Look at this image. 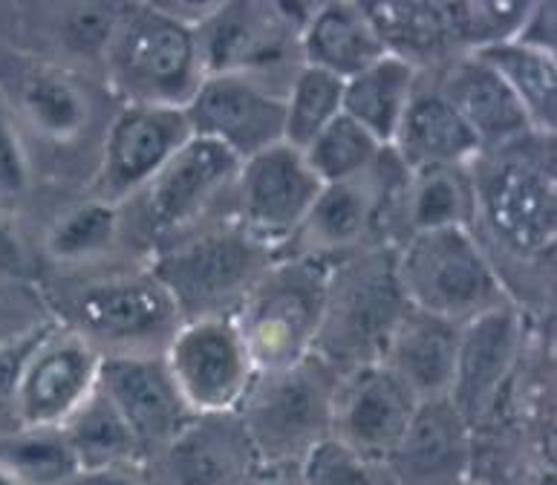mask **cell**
I'll use <instances>...</instances> for the list:
<instances>
[{"instance_id":"obj_1","label":"cell","mask_w":557,"mask_h":485,"mask_svg":"<svg viewBox=\"0 0 557 485\" xmlns=\"http://www.w3.org/2000/svg\"><path fill=\"white\" fill-rule=\"evenodd\" d=\"M468 174L474 185L468 232L525 319L549 312L557 242L555 136L532 134L483 151L468 165Z\"/></svg>"},{"instance_id":"obj_2","label":"cell","mask_w":557,"mask_h":485,"mask_svg":"<svg viewBox=\"0 0 557 485\" xmlns=\"http://www.w3.org/2000/svg\"><path fill=\"white\" fill-rule=\"evenodd\" d=\"M0 99L15 122L47 209L82 197L119 110L108 84L29 59L0 41Z\"/></svg>"},{"instance_id":"obj_3","label":"cell","mask_w":557,"mask_h":485,"mask_svg":"<svg viewBox=\"0 0 557 485\" xmlns=\"http://www.w3.org/2000/svg\"><path fill=\"white\" fill-rule=\"evenodd\" d=\"M52 321L75 333L101 361L165 359L185 324L150 263L38 277Z\"/></svg>"},{"instance_id":"obj_4","label":"cell","mask_w":557,"mask_h":485,"mask_svg":"<svg viewBox=\"0 0 557 485\" xmlns=\"http://www.w3.org/2000/svg\"><path fill=\"white\" fill-rule=\"evenodd\" d=\"M101 76L119 104L185 110L206 67L191 26L159 3H119Z\"/></svg>"},{"instance_id":"obj_5","label":"cell","mask_w":557,"mask_h":485,"mask_svg":"<svg viewBox=\"0 0 557 485\" xmlns=\"http://www.w3.org/2000/svg\"><path fill=\"white\" fill-rule=\"evenodd\" d=\"M405 310L408 301L396 281V251L375 246L338 260L326 266L315 356L338 373L382 364Z\"/></svg>"},{"instance_id":"obj_6","label":"cell","mask_w":557,"mask_h":485,"mask_svg":"<svg viewBox=\"0 0 557 485\" xmlns=\"http://www.w3.org/2000/svg\"><path fill=\"white\" fill-rule=\"evenodd\" d=\"M338 370L315 352L298 364L258 370L237 408V422L258 465L300 469L333 431Z\"/></svg>"},{"instance_id":"obj_7","label":"cell","mask_w":557,"mask_h":485,"mask_svg":"<svg viewBox=\"0 0 557 485\" xmlns=\"http://www.w3.org/2000/svg\"><path fill=\"white\" fill-rule=\"evenodd\" d=\"M275 251L258 242L237 220H220L153 251L150 269L174 298L183 321L234 319Z\"/></svg>"},{"instance_id":"obj_8","label":"cell","mask_w":557,"mask_h":485,"mask_svg":"<svg viewBox=\"0 0 557 485\" xmlns=\"http://www.w3.org/2000/svg\"><path fill=\"white\" fill-rule=\"evenodd\" d=\"M324 289V263L275 254L232 319L255 370L289 368L315 352Z\"/></svg>"},{"instance_id":"obj_9","label":"cell","mask_w":557,"mask_h":485,"mask_svg":"<svg viewBox=\"0 0 557 485\" xmlns=\"http://www.w3.org/2000/svg\"><path fill=\"white\" fill-rule=\"evenodd\" d=\"M393 251L396 281L413 310L462 326L511 303L468 228L419 232Z\"/></svg>"},{"instance_id":"obj_10","label":"cell","mask_w":557,"mask_h":485,"mask_svg":"<svg viewBox=\"0 0 557 485\" xmlns=\"http://www.w3.org/2000/svg\"><path fill=\"white\" fill-rule=\"evenodd\" d=\"M312 3H214L194 35L206 76H249L286 96L304 67L300 29Z\"/></svg>"},{"instance_id":"obj_11","label":"cell","mask_w":557,"mask_h":485,"mask_svg":"<svg viewBox=\"0 0 557 485\" xmlns=\"http://www.w3.org/2000/svg\"><path fill=\"white\" fill-rule=\"evenodd\" d=\"M240 160L216 142L191 136L153 183L131 200L150 251L234 217V183Z\"/></svg>"},{"instance_id":"obj_12","label":"cell","mask_w":557,"mask_h":485,"mask_svg":"<svg viewBox=\"0 0 557 485\" xmlns=\"http://www.w3.org/2000/svg\"><path fill=\"white\" fill-rule=\"evenodd\" d=\"M35 281L84 275L96 269L150 263L153 251L131 202L110 206L87 194L52 202L29 237Z\"/></svg>"},{"instance_id":"obj_13","label":"cell","mask_w":557,"mask_h":485,"mask_svg":"<svg viewBox=\"0 0 557 485\" xmlns=\"http://www.w3.org/2000/svg\"><path fill=\"white\" fill-rule=\"evenodd\" d=\"M396 165L399 160L387 148L382 160L361 176L324 185L295 237L277 254L307 258L333 266L358 251L384 246V197H387L391 179L396 174Z\"/></svg>"},{"instance_id":"obj_14","label":"cell","mask_w":557,"mask_h":485,"mask_svg":"<svg viewBox=\"0 0 557 485\" xmlns=\"http://www.w3.org/2000/svg\"><path fill=\"white\" fill-rule=\"evenodd\" d=\"M191 136L185 110L119 104L101 145L99 167L84 194L110 206H125L153 183Z\"/></svg>"},{"instance_id":"obj_15","label":"cell","mask_w":557,"mask_h":485,"mask_svg":"<svg viewBox=\"0 0 557 485\" xmlns=\"http://www.w3.org/2000/svg\"><path fill=\"white\" fill-rule=\"evenodd\" d=\"M165 364L194 416L237 413L258 373L232 319L185 321L168 347Z\"/></svg>"},{"instance_id":"obj_16","label":"cell","mask_w":557,"mask_h":485,"mask_svg":"<svg viewBox=\"0 0 557 485\" xmlns=\"http://www.w3.org/2000/svg\"><path fill=\"white\" fill-rule=\"evenodd\" d=\"M324 183L312 174L304 153L272 145L240 162L234 183V220L267 249H286Z\"/></svg>"},{"instance_id":"obj_17","label":"cell","mask_w":557,"mask_h":485,"mask_svg":"<svg viewBox=\"0 0 557 485\" xmlns=\"http://www.w3.org/2000/svg\"><path fill=\"white\" fill-rule=\"evenodd\" d=\"M525 333L529 319L515 303L485 312L459 329L457 373L448 399L457 405L474 434L497 413L515 382L523 361Z\"/></svg>"},{"instance_id":"obj_18","label":"cell","mask_w":557,"mask_h":485,"mask_svg":"<svg viewBox=\"0 0 557 485\" xmlns=\"http://www.w3.org/2000/svg\"><path fill=\"white\" fill-rule=\"evenodd\" d=\"M101 359L75 333L50 324L35 335L17 373L21 427H61L99 385Z\"/></svg>"},{"instance_id":"obj_19","label":"cell","mask_w":557,"mask_h":485,"mask_svg":"<svg viewBox=\"0 0 557 485\" xmlns=\"http://www.w3.org/2000/svg\"><path fill=\"white\" fill-rule=\"evenodd\" d=\"M119 3H29L9 9L12 35L3 41L29 59L104 82V52Z\"/></svg>"},{"instance_id":"obj_20","label":"cell","mask_w":557,"mask_h":485,"mask_svg":"<svg viewBox=\"0 0 557 485\" xmlns=\"http://www.w3.org/2000/svg\"><path fill=\"white\" fill-rule=\"evenodd\" d=\"M185 119L194 136L243 162L283 142V92L249 76H206Z\"/></svg>"},{"instance_id":"obj_21","label":"cell","mask_w":557,"mask_h":485,"mask_svg":"<svg viewBox=\"0 0 557 485\" xmlns=\"http://www.w3.org/2000/svg\"><path fill=\"white\" fill-rule=\"evenodd\" d=\"M417 405L384 364L338 373L330 439L358 457L387 462L408 431Z\"/></svg>"},{"instance_id":"obj_22","label":"cell","mask_w":557,"mask_h":485,"mask_svg":"<svg viewBox=\"0 0 557 485\" xmlns=\"http://www.w3.org/2000/svg\"><path fill=\"white\" fill-rule=\"evenodd\" d=\"M255 457L234 413L194 416L180 434L141 462L145 485H243Z\"/></svg>"},{"instance_id":"obj_23","label":"cell","mask_w":557,"mask_h":485,"mask_svg":"<svg viewBox=\"0 0 557 485\" xmlns=\"http://www.w3.org/2000/svg\"><path fill=\"white\" fill-rule=\"evenodd\" d=\"M384 465L399 485H466L474 477V431L450 399L419 402Z\"/></svg>"},{"instance_id":"obj_24","label":"cell","mask_w":557,"mask_h":485,"mask_svg":"<svg viewBox=\"0 0 557 485\" xmlns=\"http://www.w3.org/2000/svg\"><path fill=\"white\" fill-rule=\"evenodd\" d=\"M99 387L134 431L145 460L165 448L194 419L176 390L165 359L101 361Z\"/></svg>"},{"instance_id":"obj_25","label":"cell","mask_w":557,"mask_h":485,"mask_svg":"<svg viewBox=\"0 0 557 485\" xmlns=\"http://www.w3.org/2000/svg\"><path fill=\"white\" fill-rule=\"evenodd\" d=\"M431 76L450 108L457 110L459 119L474 134L480 151H497L534 134L523 108L508 92L503 78L474 52L431 70Z\"/></svg>"},{"instance_id":"obj_26","label":"cell","mask_w":557,"mask_h":485,"mask_svg":"<svg viewBox=\"0 0 557 485\" xmlns=\"http://www.w3.org/2000/svg\"><path fill=\"white\" fill-rule=\"evenodd\" d=\"M387 148L408 171L462 167L483 153L474 134L442 96L431 73H419L408 110Z\"/></svg>"},{"instance_id":"obj_27","label":"cell","mask_w":557,"mask_h":485,"mask_svg":"<svg viewBox=\"0 0 557 485\" xmlns=\"http://www.w3.org/2000/svg\"><path fill=\"white\" fill-rule=\"evenodd\" d=\"M459 324L408 307L393 329L382 364L417 402L448 399L457 373Z\"/></svg>"},{"instance_id":"obj_28","label":"cell","mask_w":557,"mask_h":485,"mask_svg":"<svg viewBox=\"0 0 557 485\" xmlns=\"http://www.w3.org/2000/svg\"><path fill=\"white\" fill-rule=\"evenodd\" d=\"M384 55V43L364 3H312L300 29L304 67L347 82Z\"/></svg>"},{"instance_id":"obj_29","label":"cell","mask_w":557,"mask_h":485,"mask_svg":"<svg viewBox=\"0 0 557 485\" xmlns=\"http://www.w3.org/2000/svg\"><path fill=\"white\" fill-rule=\"evenodd\" d=\"M387 55L419 73L445 67L466 55L457 41L450 3H364Z\"/></svg>"},{"instance_id":"obj_30","label":"cell","mask_w":557,"mask_h":485,"mask_svg":"<svg viewBox=\"0 0 557 485\" xmlns=\"http://www.w3.org/2000/svg\"><path fill=\"white\" fill-rule=\"evenodd\" d=\"M59 431L78 471L139 469L145 462L134 431L99 385L64 419Z\"/></svg>"},{"instance_id":"obj_31","label":"cell","mask_w":557,"mask_h":485,"mask_svg":"<svg viewBox=\"0 0 557 485\" xmlns=\"http://www.w3.org/2000/svg\"><path fill=\"white\" fill-rule=\"evenodd\" d=\"M419 70L396 55H384L344 82V116L361 125L387 148L417 87Z\"/></svg>"},{"instance_id":"obj_32","label":"cell","mask_w":557,"mask_h":485,"mask_svg":"<svg viewBox=\"0 0 557 485\" xmlns=\"http://www.w3.org/2000/svg\"><path fill=\"white\" fill-rule=\"evenodd\" d=\"M474 217V185L468 165L410 171L401 200V242L419 232L468 228Z\"/></svg>"},{"instance_id":"obj_33","label":"cell","mask_w":557,"mask_h":485,"mask_svg":"<svg viewBox=\"0 0 557 485\" xmlns=\"http://www.w3.org/2000/svg\"><path fill=\"white\" fill-rule=\"evenodd\" d=\"M488 64L517 104L523 108L534 134L555 136L557 127V55L529 50L515 41L494 43L474 52Z\"/></svg>"},{"instance_id":"obj_34","label":"cell","mask_w":557,"mask_h":485,"mask_svg":"<svg viewBox=\"0 0 557 485\" xmlns=\"http://www.w3.org/2000/svg\"><path fill=\"white\" fill-rule=\"evenodd\" d=\"M344 113V82L315 67H300L283 96V145L304 151Z\"/></svg>"},{"instance_id":"obj_35","label":"cell","mask_w":557,"mask_h":485,"mask_svg":"<svg viewBox=\"0 0 557 485\" xmlns=\"http://www.w3.org/2000/svg\"><path fill=\"white\" fill-rule=\"evenodd\" d=\"M0 469L17 485H61L78 465L59 427H17L0 436Z\"/></svg>"},{"instance_id":"obj_36","label":"cell","mask_w":557,"mask_h":485,"mask_svg":"<svg viewBox=\"0 0 557 485\" xmlns=\"http://www.w3.org/2000/svg\"><path fill=\"white\" fill-rule=\"evenodd\" d=\"M384 151L387 148L379 139H373L364 127L356 125L352 119L342 113L300 153H304L307 165L312 167V174L324 185H330L361 176L382 160Z\"/></svg>"},{"instance_id":"obj_37","label":"cell","mask_w":557,"mask_h":485,"mask_svg":"<svg viewBox=\"0 0 557 485\" xmlns=\"http://www.w3.org/2000/svg\"><path fill=\"white\" fill-rule=\"evenodd\" d=\"M41 206L47 209V200L26 160L15 122L0 99V217L15 223L29 240V226H35Z\"/></svg>"},{"instance_id":"obj_38","label":"cell","mask_w":557,"mask_h":485,"mask_svg":"<svg viewBox=\"0 0 557 485\" xmlns=\"http://www.w3.org/2000/svg\"><path fill=\"white\" fill-rule=\"evenodd\" d=\"M529 3H450L454 29L462 52H480L494 43L511 41L523 24Z\"/></svg>"},{"instance_id":"obj_39","label":"cell","mask_w":557,"mask_h":485,"mask_svg":"<svg viewBox=\"0 0 557 485\" xmlns=\"http://www.w3.org/2000/svg\"><path fill=\"white\" fill-rule=\"evenodd\" d=\"M300 485H399L384 462L367 460L326 439L300 462Z\"/></svg>"},{"instance_id":"obj_40","label":"cell","mask_w":557,"mask_h":485,"mask_svg":"<svg viewBox=\"0 0 557 485\" xmlns=\"http://www.w3.org/2000/svg\"><path fill=\"white\" fill-rule=\"evenodd\" d=\"M55 324L41 289L29 277H0V347L33 338Z\"/></svg>"},{"instance_id":"obj_41","label":"cell","mask_w":557,"mask_h":485,"mask_svg":"<svg viewBox=\"0 0 557 485\" xmlns=\"http://www.w3.org/2000/svg\"><path fill=\"white\" fill-rule=\"evenodd\" d=\"M33 341L35 335L24 338V341L9 344V347H0V436L21 427V419H17V373H21L24 356Z\"/></svg>"},{"instance_id":"obj_42","label":"cell","mask_w":557,"mask_h":485,"mask_svg":"<svg viewBox=\"0 0 557 485\" xmlns=\"http://www.w3.org/2000/svg\"><path fill=\"white\" fill-rule=\"evenodd\" d=\"M520 47H529V50L546 52V55H555L557 52V7L555 3H529V12H525L523 24L517 29V35L511 38Z\"/></svg>"},{"instance_id":"obj_43","label":"cell","mask_w":557,"mask_h":485,"mask_svg":"<svg viewBox=\"0 0 557 485\" xmlns=\"http://www.w3.org/2000/svg\"><path fill=\"white\" fill-rule=\"evenodd\" d=\"M0 277H29V281H35L29 240L7 217H0Z\"/></svg>"},{"instance_id":"obj_44","label":"cell","mask_w":557,"mask_h":485,"mask_svg":"<svg viewBox=\"0 0 557 485\" xmlns=\"http://www.w3.org/2000/svg\"><path fill=\"white\" fill-rule=\"evenodd\" d=\"M61 485H145L139 469H108V471H75Z\"/></svg>"},{"instance_id":"obj_45","label":"cell","mask_w":557,"mask_h":485,"mask_svg":"<svg viewBox=\"0 0 557 485\" xmlns=\"http://www.w3.org/2000/svg\"><path fill=\"white\" fill-rule=\"evenodd\" d=\"M243 485H300V469H286V465H258L249 471Z\"/></svg>"},{"instance_id":"obj_46","label":"cell","mask_w":557,"mask_h":485,"mask_svg":"<svg viewBox=\"0 0 557 485\" xmlns=\"http://www.w3.org/2000/svg\"><path fill=\"white\" fill-rule=\"evenodd\" d=\"M0 485H17V483H15V480H12V477H9L7 471L0 469Z\"/></svg>"},{"instance_id":"obj_47","label":"cell","mask_w":557,"mask_h":485,"mask_svg":"<svg viewBox=\"0 0 557 485\" xmlns=\"http://www.w3.org/2000/svg\"><path fill=\"white\" fill-rule=\"evenodd\" d=\"M466 485H485V483H480V480H476V477H471Z\"/></svg>"}]
</instances>
